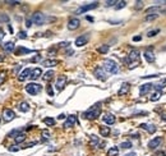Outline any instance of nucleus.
Segmentation results:
<instances>
[{
    "mask_svg": "<svg viewBox=\"0 0 166 156\" xmlns=\"http://www.w3.org/2000/svg\"><path fill=\"white\" fill-rule=\"evenodd\" d=\"M100 114H101V104L97 102L83 113V118H84V119H88V120H93L96 118H99Z\"/></svg>",
    "mask_w": 166,
    "mask_h": 156,
    "instance_id": "f257e3e1",
    "label": "nucleus"
},
{
    "mask_svg": "<svg viewBox=\"0 0 166 156\" xmlns=\"http://www.w3.org/2000/svg\"><path fill=\"white\" fill-rule=\"evenodd\" d=\"M102 68L105 69V72L111 73V74H115V73L119 72V65L116 64V62L112 60V59H105Z\"/></svg>",
    "mask_w": 166,
    "mask_h": 156,
    "instance_id": "f03ea898",
    "label": "nucleus"
},
{
    "mask_svg": "<svg viewBox=\"0 0 166 156\" xmlns=\"http://www.w3.org/2000/svg\"><path fill=\"white\" fill-rule=\"evenodd\" d=\"M128 62L133 63L129 68H134V67H137L138 63H139V51L138 50H132L129 53V55H128Z\"/></svg>",
    "mask_w": 166,
    "mask_h": 156,
    "instance_id": "7ed1b4c3",
    "label": "nucleus"
},
{
    "mask_svg": "<svg viewBox=\"0 0 166 156\" xmlns=\"http://www.w3.org/2000/svg\"><path fill=\"white\" fill-rule=\"evenodd\" d=\"M31 21L37 26H42L45 22H46V17H45V14H42L41 12H36V13L32 14Z\"/></svg>",
    "mask_w": 166,
    "mask_h": 156,
    "instance_id": "20e7f679",
    "label": "nucleus"
},
{
    "mask_svg": "<svg viewBox=\"0 0 166 156\" xmlns=\"http://www.w3.org/2000/svg\"><path fill=\"white\" fill-rule=\"evenodd\" d=\"M41 90H42V87L39 85V83H33V82H31V83H28L27 86H26V91L29 93V95H37V93H40L41 92Z\"/></svg>",
    "mask_w": 166,
    "mask_h": 156,
    "instance_id": "39448f33",
    "label": "nucleus"
},
{
    "mask_svg": "<svg viewBox=\"0 0 166 156\" xmlns=\"http://www.w3.org/2000/svg\"><path fill=\"white\" fill-rule=\"evenodd\" d=\"M97 5H99V3H97V1H93V3H91V4H86V5H82V6H79V8H78L77 10H75V13H77V14L86 13V12H88V10H92V9L97 8Z\"/></svg>",
    "mask_w": 166,
    "mask_h": 156,
    "instance_id": "423d86ee",
    "label": "nucleus"
},
{
    "mask_svg": "<svg viewBox=\"0 0 166 156\" xmlns=\"http://www.w3.org/2000/svg\"><path fill=\"white\" fill-rule=\"evenodd\" d=\"M14 118H16V113H14L13 110H10V109H4L3 110V120L5 123L12 122Z\"/></svg>",
    "mask_w": 166,
    "mask_h": 156,
    "instance_id": "0eeeda50",
    "label": "nucleus"
},
{
    "mask_svg": "<svg viewBox=\"0 0 166 156\" xmlns=\"http://www.w3.org/2000/svg\"><path fill=\"white\" fill-rule=\"evenodd\" d=\"M66 76H59L58 79H56V83H55V88L58 91H63L64 87L66 85Z\"/></svg>",
    "mask_w": 166,
    "mask_h": 156,
    "instance_id": "6e6552de",
    "label": "nucleus"
},
{
    "mask_svg": "<svg viewBox=\"0 0 166 156\" xmlns=\"http://www.w3.org/2000/svg\"><path fill=\"white\" fill-rule=\"evenodd\" d=\"M95 77L97 79H100V81H106L107 79V76H106V72H105L104 68H101V67H97V68L95 69Z\"/></svg>",
    "mask_w": 166,
    "mask_h": 156,
    "instance_id": "1a4fd4ad",
    "label": "nucleus"
},
{
    "mask_svg": "<svg viewBox=\"0 0 166 156\" xmlns=\"http://www.w3.org/2000/svg\"><path fill=\"white\" fill-rule=\"evenodd\" d=\"M88 39H89V36L86 33V35H81L79 37H77V39H75V46L77 47H82V46H84L88 42Z\"/></svg>",
    "mask_w": 166,
    "mask_h": 156,
    "instance_id": "9d476101",
    "label": "nucleus"
},
{
    "mask_svg": "<svg viewBox=\"0 0 166 156\" xmlns=\"http://www.w3.org/2000/svg\"><path fill=\"white\" fill-rule=\"evenodd\" d=\"M161 142H162V137H155L153 139H151L148 142V147L151 150H156V148L161 145Z\"/></svg>",
    "mask_w": 166,
    "mask_h": 156,
    "instance_id": "9b49d317",
    "label": "nucleus"
},
{
    "mask_svg": "<svg viewBox=\"0 0 166 156\" xmlns=\"http://www.w3.org/2000/svg\"><path fill=\"white\" fill-rule=\"evenodd\" d=\"M31 69H29V68H26V69H23V70H22L19 74H18V81H19V82H23V81H26L29 76H31Z\"/></svg>",
    "mask_w": 166,
    "mask_h": 156,
    "instance_id": "f8f14e48",
    "label": "nucleus"
},
{
    "mask_svg": "<svg viewBox=\"0 0 166 156\" xmlns=\"http://www.w3.org/2000/svg\"><path fill=\"white\" fill-rule=\"evenodd\" d=\"M81 24V22L78 18H72L69 19V22H68V28L70 29V31H74V29H77Z\"/></svg>",
    "mask_w": 166,
    "mask_h": 156,
    "instance_id": "ddd939ff",
    "label": "nucleus"
},
{
    "mask_svg": "<svg viewBox=\"0 0 166 156\" xmlns=\"http://www.w3.org/2000/svg\"><path fill=\"white\" fill-rule=\"evenodd\" d=\"M75 123H77V116H75V115H69L66 118V120L64 122V127L65 128H70V127H73Z\"/></svg>",
    "mask_w": 166,
    "mask_h": 156,
    "instance_id": "4468645a",
    "label": "nucleus"
},
{
    "mask_svg": "<svg viewBox=\"0 0 166 156\" xmlns=\"http://www.w3.org/2000/svg\"><path fill=\"white\" fill-rule=\"evenodd\" d=\"M161 13V6L160 5H155V6H151V8H148L146 10V14L147 16H152V14H160Z\"/></svg>",
    "mask_w": 166,
    "mask_h": 156,
    "instance_id": "2eb2a0df",
    "label": "nucleus"
},
{
    "mask_svg": "<svg viewBox=\"0 0 166 156\" xmlns=\"http://www.w3.org/2000/svg\"><path fill=\"white\" fill-rule=\"evenodd\" d=\"M102 120L106 123V124H109V125H111V124H114L115 123V116L112 115V114H110V113H107V114H105L104 116H102Z\"/></svg>",
    "mask_w": 166,
    "mask_h": 156,
    "instance_id": "dca6fc26",
    "label": "nucleus"
},
{
    "mask_svg": "<svg viewBox=\"0 0 166 156\" xmlns=\"http://www.w3.org/2000/svg\"><path fill=\"white\" fill-rule=\"evenodd\" d=\"M59 64V62L56 59H46V60L42 62V65L46 67V68H52V67H56Z\"/></svg>",
    "mask_w": 166,
    "mask_h": 156,
    "instance_id": "f3484780",
    "label": "nucleus"
},
{
    "mask_svg": "<svg viewBox=\"0 0 166 156\" xmlns=\"http://www.w3.org/2000/svg\"><path fill=\"white\" fill-rule=\"evenodd\" d=\"M153 88V85L152 83H145V85H142L141 86V90H139V92H141V95H146L148 91H151Z\"/></svg>",
    "mask_w": 166,
    "mask_h": 156,
    "instance_id": "a211bd4d",
    "label": "nucleus"
},
{
    "mask_svg": "<svg viewBox=\"0 0 166 156\" xmlns=\"http://www.w3.org/2000/svg\"><path fill=\"white\" fill-rule=\"evenodd\" d=\"M139 127H141L142 129L147 131L148 133H155V132H156V127H155L153 124H145V123H143V124L139 125Z\"/></svg>",
    "mask_w": 166,
    "mask_h": 156,
    "instance_id": "6ab92c4d",
    "label": "nucleus"
},
{
    "mask_svg": "<svg viewBox=\"0 0 166 156\" xmlns=\"http://www.w3.org/2000/svg\"><path fill=\"white\" fill-rule=\"evenodd\" d=\"M129 88H130V85L129 83H123L122 85V88L119 90V92H118V95L119 96H123V95H126L128 93V91H129Z\"/></svg>",
    "mask_w": 166,
    "mask_h": 156,
    "instance_id": "aec40b11",
    "label": "nucleus"
},
{
    "mask_svg": "<svg viewBox=\"0 0 166 156\" xmlns=\"http://www.w3.org/2000/svg\"><path fill=\"white\" fill-rule=\"evenodd\" d=\"M145 59L148 63H153L155 62V54L152 53V51H149V50H146L145 51Z\"/></svg>",
    "mask_w": 166,
    "mask_h": 156,
    "instance_id": "412c9836",
    "label": "nucleus"
},
{
    "mask_svg": "<svg viewBox=\"0 0 166 156\" xmlns=\"http://www.w3.org/2000/svg\"><path fill=\"white\" fill-rule=\"evenodd\" d=\"M89 145H91L92 147H97L100 145V138L97 136H95V134L89 136Z\"/></svg>",
    "mask_w": 166,
    "mask_h": 156,
    "instance_id": "4be33fe9",
    "label": "nucleus"
},
{
    "mask_svg": "<svg viewBox=\"0 0 166 156\" xmlns=\"http://www.w3.org/2000/svg\"><path fill=\"white\" fill-rule=\"evenodd\" d=\"M41 74H42V70L40 69V68H35L32 72H31V76H29V78H31V79H37V78H39L40 76H41Z\"/></svg>",
    "mask_w": 166,
    "mask_h": 156,
    "instance_id": "5701e85b",
    "label": "nucleus"
},
{
    "mask_svg": "<svg viewBox=\"0 0 166 156\" xmlns=\"http://www.w3.org/2000/svg\"><path fill=\"white\" fill-rule=\"evenodd\" d=\"M3 47H4V50L6 51V53H12V51H14V42H12V41H9V42H5L4 45H3Z\"/></svg>",
    "mask_w": 166,
    "mask_h": 156,
    "instance_id": "b1692460",
    "label": "nucleus"
},
{
    "mask_svg": "<svg viewBox=\"0 0 166 156\" xmlns=\"http://www.w3.org/2000/svg\"><path fill=\"white\" fill-rule=\"evenodd\" d=\"M14 53H16V55H23V54H29V53H32V50H29V49H26V47H18L17 50H14Z\"/></svg>",
    "mask_w": 166,
    "mask_h": 156,
    "instance_id": "393cba45",
    "label": "nucleus"
},
{
    "mask_svg": "<svg viewBox=\"0 0 166 156\" xmlns=\"http://www.w3.org/2000/svg\"><path fill=\"white\" fill-rule=\"evenodd\" d=\"M100 134L102 137H107L110 134V127H100Z\"/></svg>",
    "mask_w": 166,
    "mask_h": 156,
    "instance_id": "a878e982",
    "label": "nucleus"
},
{
    "mask_svg": "<svg viewBox=\"0 0 166 156\" xmlns=\"http://www.w3.org/2000/svg\"><path fill=\"white\" fill-rule=\"evenodd\" d=\"M18 109H19L21 111H23V113H27V111L29 110V105H28L27 102H21L19 106H18Z\"/></svg>",
    "mask_w": 166,
    "mask_h": 156,
    "instance_id": "bb28decb",
    "label": "nucleus"
},
{
    "mask_svg": "<svg viewBox=\"0 0 166 156\" xmlns=\"http://www.w3.org/2000/svg\"><path fill=\"white\" fill-rule=\"evenodd\" d=\"M119 148L118 147H110V150L107 151V156H118Z\"/></svg>",
    "mask_w": 166,
    "mask_h": 156,
    "instance_id": "cd10ccee",
    "label": "nucleus"
},
{
    "mask_svg": "<svg viewBox=\"0 0 166 156\" xmlns=\"http://www.w3.org/2000/svg\"><path fill=\"white\" fill-rule=\"evenodd\" d=\"M54 74H55V73H54V70H49V72H46V73L43 74V77H42V78H43V81H50L52 77H54Z\"/></svg>",
    "mask_w": 166,
    "mask_h": 156,
    "instance_id": "c85d7f7f",
    "label": "nucleus"
},
{
    "mask_svg": "<svg viewBox=\"0 0 166 156\" xmlns=\"http://www.w3.org/2000/svg\"><path fill=\"white\" fill-rule=\"evenodd\" d=\"M21 133H22V131L21 129H16V131H12V132H9L8 133V137H10V138H16L17 136H19L21 134Z\"/></svg>",
    "mask_w": 166,
    "mask_h": 156,
    "instance_id": "c756f323",
    "label": "nucleus"
},
{
    "mask_svg": "<svg viewBox=\"0 0 166 156\" xmlns=\"http://www.w3.org/2000/svg\"><path fill=\"white\" fill-rule=\"evenodd\" d=\"M14 139H16V143H21V142H24V139H26V134H24L23 132H22L21 134H19V136H17V137L14 138Z\"/></svg>",
    "mask_w": 166,
    "mask_h": 156,
    "instance_id": "7c9ffc66",
    "label": "nucleus"
},
{
    "mask_svg": "<svg viewBox=\"0 0 166 156\" xmlns=\"http://www.w3.org/2000/svg\"><path fill=\"white\" fill-rule=\"evenodd\" d=\"M43 123L46 125H54L55 124V119H54V118L47 116V118H45V119H43Z\"/></svg>",
    "mask_w": 166,
    "mask_h": 156,
    "instance_id": "2f4dec72",
    "label": "nucleus"
},
{
    "mask_svg": "<svg viewBox=\"0 0 166 156\" xmlns=\"http://www.w3.org/2000/svg\"><path fill=\"white\" fill-rule=\"evenodd\" d=\"M97 51H99L100 54H106L107 51H109V45H102V46H100L99 49H97Z\"/></svg>",
    "mask_w": 166,
    "mask_h": 156,
    "instance_id": "473e14b6",
    "label": "nucleus"
},
{
    "mask_svg": "<svg viewBox=\"0 0 166 156\" xmlns=\"http://www.w3.org/2000/svg\"><path fill=\"white\" fill-rule=\"evenodd\" d=\"M165 85H166V79H164L162 82H160L158 85H153V87L156 88V90L160 92V90H164V87H165Z\"/></svg>",
    "mask_w": 166,
    "mask_h": 156,
    "instance_id": "72a5a7b5",
    "label": "nucleus"
},
{
    "mask_svg": "<svg viewBox=\"0 0 166 156\" xmlns=\"http://www.w3.org/2000/svg\"><path fill=\"white\" fill-rule=\"evenodd\" d=\"M160 96H161V92H155L152 96H151V101H157L158 99H160Z\"/></svg>",
    "mask_w": 166,
    "mask_h": 156,
    "instance_id": "f704fd0d",
    "label": "nucleus"
},
{
    "mask_svg": "<svg viewBox=\"0 0 166 156\" xmlns=\"http://www.w3.org/2000/svg\"><path fill=\"white\" fill-rule=\"evenodd\" d=\"M116 4H118V5H115V9H118V10H119V9L124 8V6L126 5V1H124V0H123V1H118Z\"/></svg>",
    "mask_w": 166,
    "mask_h": 156,
    "instance_id": "c9c22d12",
    "label": "nucleus"
},
{
    "mask_svg": "<svg viewBox=\"0 0 166 156\" xmlns=\"http://www.w3.org/2000/svg\"><path fill=\"white\" fill-rule=\"evenodd\" d=\"M120 147H122V148H130L132 147V143L129 142V141H126V142L120 143Z\"/></svg>",
    "mask_w": 166,
    "mask_h": 156,
    "instance_id": "e433bc0d",
    "label": "nucleus"
},
{
    "mask_svg": "<svg viewBox=\"0 0 166 156\" xmlns=\"http://www.w3.org/2000/svg\"><path fill=\"white\" fill-rule=\"evenodd\" d=\"M5 76H6V73H5V72H1V73H0V85H3V83H4V81H5Z\"/></svg>",
    "mask_w": 166,
    "mask_h": 156,
    "instance_id": "4c0bfd02",
    "label": "nucleus"
},
{
    "mask_svg": "<svg viewBox=\"0 0 166 156\" xmlns=\"http://www.w3.org/2000/svg\"><path fill=\"white\" fill-rule=\"evenodd\" d=\"M158 32H160V29H153V31H149V32H148V37H153V36H156Z\"/></svg>",
    "mask_w": 166,
    "mask_h": 156,
    "instance_id": "58836bf2",
    "label": "nucleus"
},
{
    "mask_svg": "<svg viewBox=\"0 0 166 156\" xmlns=\"http://www.w3.org/2000/svg\"><path fill=\"white\" fill-rule=\"evenodd\" d=\"M42 138H43V139H49V138H50V133H49L47 131H43V132H42Z\"/></svg>",
    "mask_w": 166,
    "mask_h": 156,
    "instance_id": "ea45409f",
    "label": "nucleus"
},
{
    "mask_svg": "<svg viewBox=\"0 0 166 156\" xmlns=\"http://www.w3.org/2000/svg\"><path fill=\"white\" fill-rule=\"evenodd\" d=\"M158 16H157V14H152V16H147L146 17V21H153V19H156Z\"/></svg>",
    "mask_w": 166,
    "mask_h": 156,
    "instance_id": "a19ab883",
    "label": "nucleus"
},
{
    "mask_svg": "<svg viewBox=\"0 0 166 156\" xmlns=\"http://www.w3.org/2000/svg\"><path fill=\"white\" fill-rule=\"evenodd\" d=\"M37 142H29V143H26V145H23V147L22 148H28V147H32V146H35Z\"/></svg>",
    "mask_w": 166,
    "mask_h": 156,
    "instance_id": "79ce46f5",
    "label": "nucleus"
},
{
    "mask_svg": "<svg viewBox=\"0 0 166 156\" xmlns=\"http://www.w3.org/2000/svg\"><path fill=\"white\" fill-rule=\"evenodd\" d=\"M18 150H19L18 146H10V147H9V151H10V152H16V151H18Z\"/></svg>",
    "mask_w": 166,
    "mask_h": 156,
    "instance_id": "37998d69",
    "label": "nucleus"
},
{
    "mask_svg": "<svg viewBox=\"0 0 166 156\" xmlns=\"http://www.w3.org/2000/svg\"><path fill=\"white\" fill-rule=\"evenodd\" d=\"M8 22L9 21V18H8V16H3V14H0V22Z\"/></svg>",
    "mask_w": 166,
    "mask_h": 156,
    "instance_id": "c03bdc74",
    "label": "nucleus"
},
{
    "mask_svg": "<svg viewBox=\"0 0 166 156\" xmlns=\"http://www.w3.org/2000/svg\"><path fill=\"white\" fill-rule=\"evenodd\" d=\"M18 37H19V39H27V33L23 32V31H21L19 35H18Z\"/></svg>",
    "mask_w": 166,
    "mask_h": 156,
    "instance_id": "a18cd8bd",
    "label": "nucleus"
},
{
    "mask_svg": "<svg viewBox=\"0 0 166 156\" xmlns=\"http://www.w3.org/2000/svg\"><path fill=\"white\" fill-rule=\"evenodd\" d=\"M118 1H115V0H111V1H106V6H112L114 4H116Z\"/></svg>",
    "mask_w": 166,
    "mask_h": 156,
    "instance_id": "49530a36",
    "label": "nucleus"
},
{
    "mask_svg": "<svg viewBox=\"0 0 166 156\" xmlns=\"http://www.w3.org/2000/svg\"><path fill=\"white\" fill-rule=\"evenodd\" d=\"M47 93H49L50 96H52V95H54V91H52L51 86H47Z\"/></svg>",
    "mask_w": 166,
    "mask_h": 156,
    "instance_id": "de8ad7c7",
    "label": "nucleus"
},
{
    "mask_svg": "<svg viewBox=\"0 0 166 156\" xmlns=\"http://www.w3.org/2000/svg\"><path fill=\"white\" fill-rule=\"evenodd\" d=\"M19 69H21V65H19V64H17V65H16V68L13 69V73H14V74H17V72H18Z\"/></svg>",
    "mask_w": 166,
    "mask_h": 156,
    "instance_id": "09e8293b",
    "label": "nucleus"
},
{
    "mask_svg": "<svg viewBox=\"0 0 166 156\" xmlns=\"http://www.w3.org/2000/svg\"><path fill=\"white\" fill-rule=\"evenodd\" d=\"M135 4H137V5H135V9H139V8H142V5H143V3H142V1H137Z\"/></svg>",
    "mask_w": 166,
    "mask_h": 156,
    "instance_id": "8fccbe9b",
    "label": "nucleus"
},
{
    "mask_svg": "<svg viewBox=\"0 0 166 156\" xmlns=\"http://www.w3.org/2000/svg\"><path fill=\"white\" fill-rule=\"evenodd\" d=\"M141 40H142V37H141V36H134V37H133V41H134V42L141 41Z\"/></svg>",
    "mask_w": 166,
    "mask_h": 156,
    "instance_id": "3c124183",
    "label": "nucleus"
},
{
    "mask_svg": "<svg viewBox=\"0 0 166 156\" xmlns=\"http://www.w3.org/2000/svg\"><path fill=\"white\" fill-rule=\"evenodd\" d=\"M8 4H10V5H17V4H19V1H6Z\"/></svg>",
    "mask_w": 166,
    "mask_h": 156,
    "instance_id": "603ef678",
    "label": "nucleus"
},
{
    "mask_svg": "<svg viewBox=\"0 0 166 156\" xmlns=\"http://www.w3.org/2000/svg\"><path fill=\"white\" fill-rule=\"evenodd\" d=\"M26 26H27V27L29 28V27L32 26V21H29V19H28V21H27V24H26Z\"/></svg>",
    "mask_w": 166,
    "mask_h": 156,
    "instance_id": "864d4df0",
    "label": "nucleus"
},
{
    "mask_svg": "<svg viewBox=\"0 0 166 156\" xmlns=\"http://www.w3.org/2000/svg\"><path fill=\"white\" fill-rule=\"evenodd\" d=\"M39 59H40V55H37L36 58H33V59H31V62H37V60H39Z\"/></svg>",
    "mask_w": 166,
    "mask_h": 156,
    "instance_id": "5fc2aeb1",
    "label": "nucleus"
},
{
    "mask_svg": "<svg viewBox=\"0 0 166 156\" xmlns=\"http://www.w3.org/2000/svg\"><path fill=\"white\" fill-rule=\"evenodd\" d=\"M124 156H137V155H135V152H130V154H126V155H124Z\"/></svg>",
    "mask_w": 166,
    "mask_h": 156,
    "instance_id": "6e6d98bb",
    "label": "nucleus"
},
{
    "mask_svg": "<svg viewBox=\"0 0 166 156\" xmlns=\"http://www.w3.org/2000/svg\"><path fill=\"white\" fill-rule=\"evenodd\" d=\"M4 59H5V56L0 54V63H1V62H4Z\"/></svg>",
    "mask_w": 166,
    "mask_h": 156,
    "instance_id": "4d7b16f0",
    "label": "nucleus"
},
{
    "mask_svg": "<svg viewBox=\"0 0 166 156\" xmlns=\"http://www.w3.org/2000/svg\"><path fill=\"white\" fill-rule=\"evenodd\" d=\"M58 118H59V119H64V118H65V115H64V114H60Z\"/></svg>",
    "mask_w": 166,
    "mask_h": 156,
    "instance_id": "13d9d810",
    "label": "nucleus"
}]
</instances>
